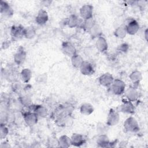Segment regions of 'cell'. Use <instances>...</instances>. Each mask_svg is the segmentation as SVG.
Returning <instances> with one entry per match:
<instances>
[{"label":"cell","mask_w":148,"mask_h":148,"mask_svg":"<svg viewBox=\"0 0 148 148\" xmlns=\"http://www.w3.org/2000/svg\"><path fill=\"white\" fill-rule=\"evenodd\" d=\"M27 57V53L23 47H20L14 54L13 59L17 65H21L24 63Z\"/></svg>","instance_id":"10"},{"label":"cell","mask_w":148,"mask_h":148,"mask_svg":"<svg viewBox=\"0 0 148 148\" xmlns=\"http://www.w3.org/2000/svg\"><path fill=\"white\" fill-rule=\"evenodd\" d=\"M20 102L25 106L29 107L31 105V99L27 95L21 97L20 98Z\"/></svg>","instance_id":"30"},{"label":"cell","mask_w":148,"mask_h":148,"mask_svg":"<svg viewBox=\"0 0 148 148\" xmlns=\"http://www.w3.org/2000/svg\"><path fill=\"white\" fill-rule=\"evenodd\" d=\"M123 127L125 131L128 132L136 133L140 130L138 121L132 116H130L125 119L123 124Z\"/></svg>","instance_id":"1"},{"label":"cell","mask_w":148,"mask_h":148,"mask_svg":"<svg viewBox=\"0 0 148 148\" xmlns=\"http://www.w3.org/2000/svg\"><path fill=\"white\" fill-rule=\"evenodd\" d=\"M1 13L5 17H11L14 13V11L11 6L6 2L1 1Z\"/></svg>","instance_id":"19"},{"label":"cell","mask_w":148,"mask_h":148,"mask_svg":"<svg viewBox=\"0 0 148 148\" xmlns=\"http://www.w3.org/2000/svg\"><path fill=\"white\" fill-rule=\"evenodd\" d=\"M36 31L35 28L32 26H28L24 28V38L28 39H32L36 36Z\"/></svg>","instance_id":"28"},{"label":"cell","mask_w":148,"mask_h":148,"mask_svg":"<svg viewBox=\"0 0 148 148\" xmlns=\"http://www.w3.org/2000/svg\"><path fill=\"white\" fill-rule=\"evenodd\" d=\"M82 19L75 14H72L68 16L66 20V24L71 28H76L81 25Z\"/></svg>","instance_id":"8"},{"label":"cell","mask_w":148,"mask_h":148,"mask_svg":"<svg viewBox=\"0 0 148 148\" xmlns=\"http://www.w3.org/2000/svg\"><path fill=\"white\" fill-rule=\"evenodd\" d=\"M49 20V15L46 10L40 9L35 17V22L39 25H45Z\"/></svg>","instance_id":"18"},{"label":"cell","mask_w":148,"mask_h":148,"mask_svg":"<svg viewBox=\"0 0 148 148\" xmlns=\"http://www.w3.org/2000/svg\"><path fill=\"white\" fill-rule=\"evenodd\" d=\"M24 27L21 25H13L10 28V35L14 41L20 40L24 37Z\"/></svg>","instance_id":"5"},{"label":"cell","mask_w":148,"mask_h":148,"mask_svg":"<svg viewBox=\"0 0 148 148\" xmlns=\"http://www.w3.org/2000/svg\"><path fill=\"white\" fill-rule=\"evenodd\" d=\"M23 119L25 123L28 126L32 127L38 123L39 117L35 112L29 111L24 113Z\"/></svg>","instance_id":"7"},{"label":"cell","mask_w":148,"mask_h":148,"mask_svg":"<svg viewBox=\"0 0 148 148\" xmlns=\"http://www.w3.org/2000/svg\"><path fill=\"white\" fill-rule=\"evenodd\" d=\"M120 119L119 112L113 109H110L107 116L106 124L109 127L114 126L119 123Z\"/></svg>","instance_id":"4"},{"label":"cell","mask_w":148,"mask_h":148,"mask_svg":"<svg viewBox=\"0 0 148 148\" xmlns=\"http://www.w3.org/2000/svg\"><path fill=\"white\" fill-rule=\"evenodd\" d=\"M110 87L111 91L113 94L116 95H121L124 94L126 89V85L123 80L120 79H114Z\"/></svg>","instance_id":"2"},{"label":"cell","mask_w":148,"mask_h":148,"mask_svg":"<svg viewBox=\"0 0 148 148\" xmlns=\"http://www.w3.org/2000/svg\"><path fill=\"white\" fill-rule=\"evenodd\" d=\"M71 140L72 145L76 147H80L86 142L84 136L79 133H73L71 136Z\"/></svg>","instance_id":"11"},{"label":"cell","mask_w":148,"mask_h":148,"mask_svg":"<svg viewBox=\"0 0 148 148\" xmlns=\"http://www.w3.org/2000/svg\"><path fill=\"white\" fill-rule=\"evenodd\" d=\"M124 96L127 100L131 102H134L138 98V92L134 87H129L125 89L124 92Z\"/></svg>","instance_id":"17"},{"label":"cell","mask_w":148,"mask_h":148,"mask_svg":"<svg viewBox=\"0 0 148 148\" xmlns=\"http://www.w3.org/2000/svg\"><path fill=\"white\" fill-rule=\"evenodd\" d=\"M94 110L93 106L90 103L84 102L82 103L80 107V112L83 115L89 116L93 113Z\"/></svg>","instance_id":"23"},{"label":"cell","mask_w":148,"mask_h":148,"mask_svg":"<svg viewBox=\"0 0 148 148\" xmlns=\"http://www.w3.org/2000/svg\"><path fill=\"white\" fill-rule=\"evenodd\" d=\"M71 64L73 68L76 69H79L83 62L84 61L83 58L79 54L76 53L72 57H71Z\"/></svg>","instance_id":"22"},{"label":"cell","mask_w":148,"mask_h":148,"mask_svg":"<svg viewBox=\"0 0 148 148\" xmlns=\"http://www.w3.org/2000/svg\"><path fill=\"white\" fill-rule=\"evenodd\" d=\"M50 3H51V1H44L42 2V5H45V6H47L50 5Z\"/></svg>","instance_id":"34"},{"label":"cell","mask_w":148,"mask_h":148,"mask_svg":"<svg viewBox=\"0 0 148 148\" xmlns=\"http://www.w3.org/2000/svg\"><path fill=\"white\" fill-rule=\"evenodd\" d=\"M129 78L133 84H138L142 79V74L140 71L135 70L130 74Z\"/></svg>","instance_id":"24"},{"label":"cell","mask_w":148,"mask_h":148,"mask_svg":"<svg viewBox=\"0 0 148 148\" xmlns=\"http://www.w3.org/2000/svg\"><path fill=\"white\" fill-rule=\"evenodd\" d=\"M108 125H105L104 124L102 123H98L97 125V130L99 134H106V127Z\"/></svg>","instance_id":"32"},{"label":"cell","mask_w":148,"mask_h":148,"mask_svg":"<svg viewBox=\"0 0 148 148\" xmlns=\"http://www.w3.org/2000/svg\"><path fill=\"white\" fill-rule=\"evenodd\" d=\"M61 50L65 55L69 57H72L77 53L75 46L69 41H64L62 42L61 45Z\"/></svg>","instance_id":"6"},{"label":"cell","mask_w":148,"mask_h":148,"mask_svg":"<svg viewBox=\"0 0 148 148\" xmlns=\"http://www.w3.org/2000/svg\"><path fill=\"white\" fill-rule=\"evenodd\" d=\"M147 32H148V30H147V29L146 28V29H145V31H144V36H145V38L146 41H147Z\"/></svg>","instance_id":"35"},{"label":"cell","mask_w":148,"mask_h":148,"mask_svg":"<svg viewBox=\"0 0 148 148\" xmlns=\"http://www.w3.org/2000/svg\"><path fill=\"white\" fill-rule=\"evenodd\" d=\"M32 72L29 68H24L20 72V79L25 83H28L32 77Z\"/></svg>","instance_id":"27"},{"label":"cell","mask_w":148,"mask_h":148,"mask_svg":"<svg viewBox=\"0 0 148 148\" xmlns=\"http://www.w3.org/2000/svg\"><path fill=\"white\" fill-rule=\"evenodd\" d=\"M58 140V147L67 148L72 145L71 137L68 136L66 135H63L60 136Z\"/></svg>","instance_id":"25"},{"label":"cell","mask_w":148,"mask_h":148,"mask_svg":"<svg viewBox=\"0 0 148 148\" xmlns=\"http://www.w3.org/2000/svg\"><path fill=\"white\" fill-rule=\"evenodd\" d=\"M81 73L85 76H90L94 73L95 69L92 64L88 61H84L79 68Z\"/></svg>","instance_id":"15"},{"label":"cell","mask_w":148,"mask_h":148,"mask_svg":"<svg viewBox=\"0 0 148 148\" xmlns=\"http://www.w3.org/2000/svg\"><path fill=\"white\" fill-rule=\"evenodd\" d=\"M125 27L127 34L130 35H135L139 31L140 28V26L138 21L134 19L130 21L127 24L125 25Z\"/></svg>","instance_id":"13"},{"label":"cell","mask_w":148,"mask_h":148,"mask_svg":"<svg viewBox=\"0 0 148 148\" xmlns=\"http://www.w3.org/2000/svg\"><path fill=\"white\" fill-rule=\"evenodd\" d=\"M130 46L127 43H122L120 44L117 47V50L120 53H125L128 51Z\"/></svg>","instance_id":"31"},{"label":"cell","mask_w":148,"mask_h":148,"mask_svg":"<svg viewBox=\"0 0 148 148\" xmlns=\"http://www.w3.org/2000/svg\"><path fill=\"white\" fill-rule=\"evenodd\" d=\"M48 147H58V140L55 138H51L47 140Z\"/></svg>","instance_id":"33"},{"label":"cell","mask_w":148,"mask_h":148,"mask_svg":"<svg viewBox=\"0 0 148 148\" xmlns=\"http://www.w3.org/2000/svg\"><path fill=\"white\" fill-rule=\"evenodd\" d=\"M29 108H30L31 111L35 112L38 117L40 118H45L47 116L48 112L46 108L42 105H31Z\"/></svg>","instance_id":"14"},{"label":"cell","mask_w":148,"mask_h":148,"mask_svg":"<svg viewBox=\"0 0 148 148\" xmlns=\"http://www.w3.org/2000/svg\"><path fill=\"white\" fill-rule=\"evenodd\" d=\"M96 142L99 147H109L110 141L106 134H102L98 135Z\"/></svg>","instance_id":"20"},{"label":"cell","mask_w":148,"mask_h":148,"mask_svg":"<svg viewBox=\"0 0 148 148\" xmlns=\"http://www.w3.org/2000/svg\"><path fill=\"white\" fill-rule=\"evenodd\" d=\"M120 111L124 113L132 114L135 112V108L132 102L127 100L124 101L120 106Z\"/></svg>","instance_id":"12"},{"label":"cell","mask_w":148,"mask_h":148,"mask_svg":"<svg viewBox=\"0 0 148 148\" xmlns=\"http://www.w3.org/2000/svg\"><path fill=\"white\" fill-rule=\"evenodd\" d=\"M127 34L125 25H120L115 29L114 31V35L119 39H124Z\"/></svg>","instance_id":"26"},{"label":"cell","mask_w":148,"mask_h":148,"mask_svg":"<svg viewBox=\"0 0 148 148\" xmlns=\"http://www.w3.org/2000/svg\"><path fill=\"white\" fill-rule=\"evenodd\" d=\"M91 36L93 38H97L102 36V29L99 25L95 22L91 25V27L88 30Z\"/></svg>","instance_id":"21"},{"label":"cell","mask_w":148,"mask_h":148,"mask_svg":"<svg viewBox=\"0 0 148 148\" xmlns=\"http://www.w3.org/2000/svg\"><path fill=\"white\" fill-rule=\"evenodd\" d=\"M9 134L8 128L3 124H1L0 127V138L1 139H5Z\"/></svg>","instance_id":"29"},{"label":"cell","mask_w":148,"mask_h":148,"mask_svg":"<svg viewBox=\"0 0 148 148\" xmlns=\"http://www.w3.org/2000/svg\"><path fill=\"white\" fill-rule=\"evenodd\" d=\"M95 46L98 51L100 53H105L108 49V43L106 39L103 36H101L97 38Z\"/></svg>","instance_id":"16"},{"label":"cell","mask_w":148,"mask_h":148,"mask_svg":"<svg viewBox=\"0 0 148 148\" xmlns=\"http://www.w3.org/2000/svg\"><path fill=\"white\" fill-rule=\"evenodd\" d=\"M114 78L109 73H105L101 75L98 78L99 83L104 87H110L112 84Z\"/></svg>","instance_id":"9"},{"label":"cell","mask_w":148,"mask_h":148,"mask_svg":"<svg viewBox=\"0 0 148 148\" xmlns=\"http://www.w3.org/2000/svg\"><path fill=\"white\" fill-rule=\"evenodd\" d=\"M94 7L90 4L83 5L79 10L80 18L83 20H88L92 18Z\"/></svg>","instance_id":"3"}]
</instances>
